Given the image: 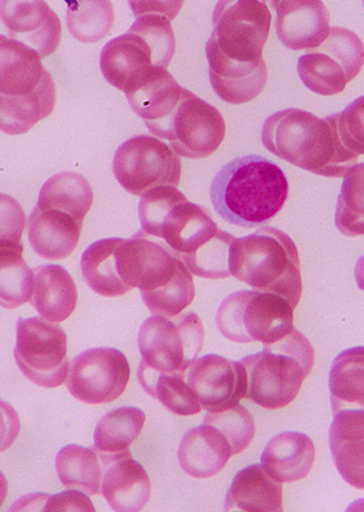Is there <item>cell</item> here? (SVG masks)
Listing matches in <instances>:
<instances>
[{"label": "cell", "mask_w": 364, "mask_h": 512, "mask_svg": "<svg viewBox=\"0 0 364 512\" xmlns=\"http://www.w3.org/2000/svg\"><path fill=\"white\" fill-rule=\"evenodd\" d=\"M138 377L145 392L161 402L170 413L190 416L202 411L197 393L186 381V373L158 372L141 361Z\"/></svg>", "instance_id": "obj_32"}, {"label": "cell", "mask_w": 364, "mask_h": 512, "mask_svg": "<svg viewBox=\"0 0 364 512\" xmlns=\"http://www.w3.org/2000/svg\"><path fill=\"white\" fill-rule=\"evenodd\" d=\"M224 510L281 512L282 483L273 479L262 464L249 465L232 480Z\"/></svg>", "instance_id": "obj_28"}, {"label": "cell", "mask_w": 364, "mask_h": 512, "mask_svg": "<svg viewBox=\"0 0 364 512\" xmlns=\"http://www.w3.org/2000/svg\"><path fill=\"white\" fill-rule=\"evenodd\" d=\"M102 495L117 512H138L147 506L152 492L149 475L130 452L103 464Z\"/></svg>", "instance_id": "obj_22"}, {"label": "cell", "mask_w": 364, "mask_h": 512, "mask_svg": "<svg viewBox=\"0 0 364 512\" xmlns=\"http://www.w3.org/2000/svg\"><path fill=\"white\" fill-rule=\"evenodd\" d=\"M143 235V268L138 283L141 299L154 315L177 317L193 303V274L166 246Z\"/></svg>", "instance_id": "obj_10"}, {"label": "cell", "mask_w": 364, "mask_h": 512, "mask_svg": "<svg viewBox=\"0 0 364 512\" xmlns=\"http://www.w3.org/2000/svg\"><path fill=\"white\" fill-rule=\"evenodd\" d=\"M144 424V411L138 408H120L102 416L95 427L93 446L102 464L129 454V447L143 431Z\"/></svg>", "instance_id": "obj_29"}, {"label": "cell", "mask_w": 364, "mask_h": 512, "mask_svg": "<svg viewBox=\"0 0 364 512\" xmlns=\"http://www.w3.org/2000/svg\"><path fill=\"white\" fill-rule=\"evenodd\" d=\"M83 224L61 210L36 205L27 222V236L40 258L62 260L74 253Z\"/></svg>", "instance_id": "obj_21"}, {"label": "cell", "mask_w": 364, "mask_h": 512, "mask_svg": "<svg viewBox=\"0 0 364 512\" xmlns=\"http://www.w3.org/2000/svg\"><path fill=\"white\" fill-rule=\"evenodd\" d=\"M113 173L127 192L143 196L157 187L179 185L181 159L170 145L157 137L138 135L117 149Z\"/></svg>", "instance_id": "obj_12"}, {"label": "cell", "mask_w": 364, "mask_h": 512, "mask_svg": "<svg viewBox=\"0 0 364 512\" xmlns=\"http://www.w3.org/2000/svg\"><path fill=\"white\" fill-rule=\"evenodd\" d=\"M44 511H95V507L84 493L66 491L49 496Z\"/></svg>", "instance_id": "obj_43"}, {"label": "cell", "mask_w": 364, "mask_h": 512, "mask_svg": "<svg viewBox=\"0 0 364 512\" xmlns=\"http://www.w3.org/2000/svg\"><path fill=\"white\" fill-rule=\"evenodd\" d=\"M34 272L24 259L21 242L0 240V306L16 309L33 296Z\"/></svg>", "instance_id": "obj_34"}, {"label": "cell", "mask_w": 364, "mask_h": 512, "mask_svg": "<svg viewBox=\"0 0 364 512\" xmlns=\"http://www.w3.org/2000/svg\"><path fill=\"white\" fill-rule=\"evenodd\" d=\"M364 45L356 32L331 27L321 47L304 54L298 61L300 80L313 93L331 96L343 93L348 82L362 71Z\"/></svg>", "instance_id": "obj_11"}, {"label": "cell", "mask_w": 364, "mask_h": 512, "mask_svg": "<svg viewBox=\"0 0 364 512\" xmlns=\"http://www.w3.org/2000/svg\"><path fill=\"white\" fill-rule=\"evenodd\" d=\"M26 227L24 209L12 196L0 194V240L21 242Z\"/></svg>", "instance_id": "obj_41"}, {"label": "cell", "mask_w": 364, "mask_h": 512, "mask_svg": "<svg viewBox=\"0 0 364 512\" xmlns=\"http://www.w3.org/2000/svg\"><path fill=\"white\" fill-rule=\"evenodd\" d=\"M57 102L54 81L30 95H0V131L16 136L26 134L53 112Z\"/></svg>", "instance_id": "obj_31"}, {"label": "cell", "mask_w": 364, "mask_h": 512, "mask_svg": "<svg viewBox=\"0 0 364 512\" xmlns=\"http://www.w3.org/2000/svg\"><path fill=\"white\" fill-rule=\"evenodd\" d=\"M158 70L147 41L129 31L108 41L100 53V71L104 79L125 94L138 89Z\"/></svg>", "instance_id": "obj_18"}, {"label": "cell", "mask_w": 364, "mask_h": 512, "mask_svg": "<svg viewBox=\"0 0 364 512\" xmlns=\"http://www.w3.org/2000/svg\"><path fill=\"white\" fill-rule=\"evenodd\" d=\"M356 280L358 287L364 291V255L358 260L356 265Z\"/></svg>", "instance_id": "obj_46"}, {"label": "cell", "mask_w": 364, "mask_h": 512, "mask_svg": "<svg viewBox=\"0 0 364 512\" xmlns=\"http://www.w3.org/2000/svg\"><path fill=\"white\" fill-rule=\"evenodd\" d=\"M93 201V189L84 176L62 172L45 182L36 205L43 209L61 210L84 223Z\"/></svg>", "instance_id": "obj_33"}, {"label": "cell", "mask_w": 364, "mask_h": 512, "mask_svg": "<svg viewBox=\"0 0 364 512\" xmlns=\"http://www.w3.org/2000/svg\"><path fill=\"white\" fill-rule=\"evenodd\" d=\"M213 31L207 41L229 61L261 64L263 48L270 35L271 12L265 2L235 0L218 2L213 11Z\"/></svg>", "instance_id": "obj_7"}, {"label": "cell", "mask_w": 364, "mask_h": 512, "mask_svg": "<svg viewBox=\"0 0 364 512\" xmlns=\"http://www.w3.org/2000/svg\"><path fill=\"white\" fill-rule=\"evenodd\" d=\"M15 359L31 382L56 388L66 382L70 372L67 335L56 323L44 318H21L17 322Z\"/></svg>", "instance_id": "obj_13"}, {"label": "cell", "mask_w": 364, "mask_h": 512, "mask_svg": "<svg viewBox=\"0 0 364 512\" xmlns=\"http://www.w3.org/2000/svg\"><path fill=\"white\" fill-rule=\"evenodd\" d=\"M0 18L8 27L11 39L34 50L40 59L56 52L61 43V21L45 2L2 0Z\"/></svg>", "instance_id": "obj_17"}, {"label": "cell", "mask_w": 364, "mask_h": 512, "mask_svg": "<svg viewBox=\"0 0 364 512\" xmlns=\"http://www.w3.org/2000/svg\"><path fill=\"white\" fill-rule=\"evenodd\" d=\"M316 460L311 437L300 432L277 434L262 452L261 463L266 472L280 483H294L307 477Z\"/></svg>", "instance_id": "obj_26"}, {"label": "cell", "mask_w": 364, "mask_h": 512, "mask_svg": "<svg viewBox=\"0 0 364 512\" xmlns=\"http://www.w3.org/2000/svg\"><path fill=\"white\" fill-rule=\"evenodd\" d=\"M8 496V482L4 474L0 472V506L4 504Z\"/></svg>", "instance_id": "obj_47"}, {"label": "cell", "mask_w": 364, "mask_h": 512, "mask_svg": "<svg viewBox=\"0 0 364 512\" xmlns=\"http://www.w3.org/2000/svg\"><path fill=\"white\" fill-rule=\"evenodd\" d=\"M56 470L59 480L68 489H79L97 496L102 489L103 464L93 447L68 445L58 452Z\"/></svg>", "instance_id": "obj_35"}, {"label": "cell", "mask_w": 364, "mask_h": 512, "mask_svg": "<svg viewBox=\"0 0 364 512\" xmlns=\"http://www.w3.org/2000/svg\"><path fill=\"white\" fill-rule=\"evenodd\" d=\"M115 22L113 4L108 0L67 3V27L81 43L91 44L106 38Z\"/></svg>", "instance_id": "obj_36"}, {"label": "cell", "mask_w": 364, "mask_h": 512, "mask_svg": "<svg viewBox=\"0 0 364 512\" xmlns=\"http://www.w3.org/2000/svg\"><path fill=\"white\" fill-rule=\"evenodd\" d=\"M130 364L120 350L98 347L77 355L66 379L68 392L85 404H108L125 392Z\"/></svg>", "instance_id": "obj_15"}, {"label": "cell", "mask_w": 364, "mask_h": 512, "mask_svg": "<svg viewBox=\"0 0 364 512\" xmlns=\"http://www.w3.org/2000/svg\"><path fill=\"white\" fill-rule=\"evenodd\" d=\"M336 128L341 143L354 155H364V95L336 113Z\"/></svg>", "instance_id": "obj_40"}, {"label": "cell", "mask_w": 364, "mask_h": 512, "mask_svg": "<svg viewBox=\"0 0 364 512\" xmlns=\"http://www.w3.org/2000/svg\"><path fill=\"white\" fill-rule=\"evenodd\" d=\"M289 196L285 172L261 155L231 160L211 186L213 207L225 221L244 228L265 226Z\"/></svg>", "instance_id": "obj_3"}, {"label": "cell", "mask_w": 364, "mask_h": 512, "mask_svg": "<svg viewBox=\"0 0 364 512\" xmlns=\"http://www.w3.org/2000/svg\"><path fill=\"white\" fill-rule=\"evenodd\" d=\"M216 326L222 336L236 344L270 345L293 331L294 309L279 295L238 291L222 301Z\"/></svg>", "instance_id": "obj_6"}, {"label": "cell", "mask_w": 364, "mask_h": 512, "mask_svg": "<svg viewBox=\"0 0 364 512\" xmlns=\"http://www.w3.org/2000/svg\"><path fill=\"white\" fill-rule=\"evenodd\" d=\"M129 6L133 9L134 16L141 13H161L170 20L179 15L180 9L184 6L182 2H129Z\"/></svg>", "instance_id": "obj_44"}, {"label": "cell", "mask_w": 364, "mask_h": 512, "mask_svg": "<svg viewBox=\"0 0 364 512\" xmlns=\"http://www.w3.org/2000/svg\"><path fill=\"white\" fill-rule=\"evenodd\" d=\"M186 381L197 393L202 408L211 413L235 408L247 395L248 376L243 363L217 354L195 360Z\"/></svg>", "instance_id": "obj_16"}, {"label": "cell", "mask_w": 364, "mask_h": 512, "mask_svg": "<svg viewBox=\"0 0 364 512\" xmlns=\"http://www.w3.org/2000/svg\"><path fill=\"white\" fill-rule=\"evenodd\" d=\"M204 423L211 424L224 433L230 442L232 455L243 452L252 443L256 434V423L252 414L240 404L217 413L208 411Z\"/></svg>", "instance_id": "obj_39"}, {"label": "cell", "mask_w": 364, "mask_h": 512, "mask_svg": "<svg viewBox=\"0 0 364 512\" xmlns=\"http://www.w3.org/2000/svg\"><path fill=\"white\" fill-rule=\"evenodd\" d=\"M363 7H364V2H363Z\"/></svg>", "instance_id": "obj_48"}, {"label": "cell", "mask_w": 364, "mask_h": 512, "mask_svg": "<svg viewBox=\"0 0 364 512\" xmlns=\"http://www.w3.org/2000/svg\"><path fill=\"white\" fill-rule=\"evenodd\" d=\"M33 296L30 303L42 318L61 323L71 317L77 305L74 278L61 265H40L34 269Z\"/></svg>", "instance_id": "obj_27"}, {"label": "cell", "mask_w": 364, "mask_h": 512, "mask_svg": "<svg viewBox=\"0 0 364 512\" xmlns=\"http://www.w3.org/2000/svg\"><path fill=\"white\" fill-rule=\"evenodd\" d=\"M230 273L253 290L284 297L297 308L303 292L297 245L285 232L259 228L232 242Z\"/></svg>", "instance_id": "obj_4"}, {"label": "cell", "mask_w": 364, "mask_h": 512, "mask_svg": "<svg viewBox=\"0 0 364 512\" xmlns=\"http://www.w3.org/2000/svg\"><path fill=\"white\" fill-rule=\"evenodd\" d=\"M21 431V420L15 408L0 400V452L8 450Z\"/></svg>", "instance_id": "obj_42"}, {"label": "cell", "mask_w": 364, "mask_h": 512, "mask_svg": "<svg viewBox=\"0 0 364 512\" xmlns=\"http://www.w3.org/2000/svg\"><path fill=\"white\" fill-rule=\"evenodd\" d=\"M129 32L141 36L153 50L158 68L167 70L174 58L176 40L170 18L161 13H141Z\"/></svg>", "instance_id": "obj_38"}, {"label": "cell", "mask_w": 364, "mask_h": 512, "mask_svg": "<svg viewBox=\"0 0 364 512\" xmlns=\"http://www.w3.org/2000/svg\"><path fill=\"white\" fill-rule=\"evenodd\" d=\"M209 64V81L213 91L224 102L244 104L252 102L267 84L266 63L241 64L229 61L215 49L206 45Z\"/></svg>", "instance_id": "obj_20"}, {"label": "cell", "mask_w": 364, "mask_h": 512, "mask_svg": "<svg viewBox=\"0 0 364 512\" xmlns=\"http://www.w3.org/2000/svg\"><path fill=\"white\" fill-rule=\"evenodd\" d=\"M143 232L131 239H104L94 242L81 256V272L98 295L118 297L138 287L143 268Z\"/></svg>", "instance_id": "obj_14"}, {"label": "cell", "mask_w": 364, "mask_h": 512, "mask_svg": "<svg viewBox=\"0 0 364 512\" xmlns=\"http://www.w3.org/2000/svg\"><path fill=\"white\" fill-rule=\"evenodd\" d=\"M139 219L141 231L165 241L194 276H231L230 249L236 237L220 230L206 209L190 203L177 187H157L141 196Z\"/></svg>", "instance_id": "obj_1"}, {"label": "cell", "mask_w": 364, "mask_h": 512, "mask_svg": "<svg viewBox=\"0 0 364 512\" xmlns=\"http://www.w3.org/2000/svg\"><path fill=\"white\" fill-rule=\"evenodd\" d=\"M49 495H43V493H38V495H30L25 498H21V500L17 501L15 506L11 507V511L13 510H44L45 504H47Z\"/></svg>", "instance_id": "obj_45"}, {"label": "cell", "mask_w": 364, "mask_h": 512, "mask_svg": "<svg viewBox=\"0 0 364 512\" xmlns=\"http://www.w3.org/2000/svg\"><path fill=\"white\" fill-rule=\"evenodd\" d=\"M148 128L153 135L170 141L179 157L188 159L211 157L226 135V123L220 111L188 89L161 122Z\"/></svg>", "instance_id": "obj_9"}, {"label": "cell", "mask_w": 364, "mask_h": 512, "mask_svg": "<svg viewBox=\"0 0 364 512\" xmlns=\"http://www.w3.org/2000/svg\"><path fill=\"white\" fill-rule=\"evenodd\" d=\"M335 226L344 236L364 235V163L345 173L336 204Z\"/></svg>", "instance_id": "obj_37"}, {"label": "cell", "mask_w": 364, "mask_h": 512, "mask_svg": "<svg viewBox=\"0 0 364 512\" xmlns=\"http://www.w3.org/2000/svg\"><path fill=\"white\" fill-rule=\"evenodd\" d=\"M143 363L163 373H186L204 344V327L193 312L177 317H150L139 329Z\"/></svg>", "instance_id": "obj_8"}, {"label": "cell", "mask_w": 364, "mask_h": 512, "mask_svg": "<svg viewBox=\"0 0 364 512\" xmlns=\"http://www.w3.org/2000/svg\"><path fill=\"white\" fill-rule=\"evenodd\" d=\"M177 455L181 469L195 479L215 477L234 456L224 433L208 423L185 433Z\"/></svg>", "instance_id": "obj_24"}, {"label": "cell", "mask_w": 364, "mask_h": 512, "mask_svg": "<svg viewBox=\"0 0 364 512\" xmlns=\"http://www.w3.org/2000/svg\"><path fill=\"white\" fill-rule=\"evenodd\" d=\"M276 11V34L291 50L321 47L330 35V13L318 0L271 2Z\"/></svg>", "instance_id": "obj_19"}, {"label": "cell", "mask_w": 364, "mask_h": 512, "mask_svg": "<svg viewBox=\"0 0 364 512\" xmlns=\"http://www.w3.org/2000/svg\"><path fill=\"white\" fill-rule=\"evenodd\" d=\"M262 143L276 157L323 177H344L358 160L341 143L336 113L323 120L297 108L273 113L263 123Z\"/></svg>", "instance_id": "obj_2"}, {"label": "cell", "mask_w": 364, "mask_h": 512, "mask_svg": "<svg viewBox=\"0 0 364 512\" xmlns=\"http://www.w3.org/2000/svg\"><path fill=\"white\" fill-rule=\"evenodd\" d=\"M248 376L245 399L267 410L285 408L297 399L300 388L312 372L315 350L297 329L257 354L240 360Z\"/></svg>", "instance_id": "obj_5"}, {"label": "cell", "mask_w": 364, "mask_h": 512, "mask_svg": "<svg viewBox=\"0 0 364 512\" xmlns=\"http://www.w3.org/2000/svg\"><path fill=\"white\" fill-rule=\"evenodd\" d=\"M332 414L341 410L364 411V346L336 356L330 369Z\"/></svg>", "instance_id": "obj_30"}, {"label": "cell", "mask_w": 364, "mask_h": 512, "mask_svg": "<svg viewBox=\"0 0 364 512\" xmlns=\"http://www.w3.org/2000/svg\"><path fill=\"white\" fill-rule=\"evenodd\" d=\"M330 450L341 477L364 491V411L334 414L329 433Z\"/></svg>", "instance_id": "obj_23"}, {"label": "cell", "mask_w": 364, "mask_h": 512, "mask_svg": "<svg viewBox=\"0 0 364 512\" xmlns=\"http://www.w3.org/2000/svg\"><path fill=\"white\" fill-rule=\"evenodd\" d=\"M53 81L38 54L26 45L0 35V95H30Z\"/></svg>", "instance_id": "obj_25"}]
</instances>
